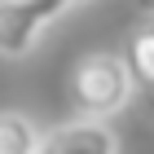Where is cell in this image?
Masks as SVG:
<instances>
[{
  "mask_svg": "<svg viewBox=\"0 0 154 154\" xmlns=\"http://www.w3.org/2000/svg\"><path fill=\"white\" fill-rule=\"evenodd\" d=\"M132 88H137V84H132V75H128V66H123L119 53H88V57L75 66V75H71L75 115L101 123V119L119 115V110L128 106Z\"/></svg>",
  "mask_w": 154,
  "mask_h": 154,
  "instance_id": "obj_1",
  "label": "cell"
},
{
  "mask_svg": "<svg viewBox=\"0 0 154 154\" xmlns=\"http://www.w3.org/2000/svg\"><path fill=\"white\" fill-rule=\"evenodd\" d=\"M62 9V0H0V57H26Z\"/></svg>",
  "mask_w": 154,
  "mask_h": 154,
  "instance_id": "obj_2",
  "label": "cell"
},
{
  "mask_svg": "<svg viewBox=\"0 0 154 154\" xmlns=\"http://www.w3.org/2000/svg\"><path fill=\"white\" fill-rule=\"evenodd\" d=\"M40 154H119V141L106 123H93V119H75L66 128L48 132L44 150Z\"/></svg>",
  "mask_w": 154,
  "mask_h": 154,
  "instance_id": "obj_3",
  "label": "cell"
},
{
  "mask_svg": "<svg viewBox=\"0 0 154 154\" xmlns=\"http://www.w3.org/2000/svg\"><path fill=\"white\" fill-rule=\"evenodd\" d=\"M44 132L22 110H0V154H40Z\"/></svg>",
  "mask_w": 154,
  "mask_h": 154,
  "instance_id": "obj_4",
  "label": "cell"
},
{
  "mask_svg": "<svg viewBox=\"0 0 154 154\" xmlns=\"http://www.w3.org/2000/svg\"><path fill=\"white\" fill-rule=\"evenodd\" d=\"M119 57H123V66H128L132 84L154 88V18H150V22H141V26L128 35V44H123Z\"/></svg>",
  "mask_w": 154,
  "mask_h": 154,
  "instance_id": "obj_5",
  "label": "cell"
},
{
  "mask_svg": "<svg viewBox=\"0 0 154 154\" xmlns=\"http://www.w3.org/2000/svg\"><path fill=\"white\" fill-rule=\"evenodd\" d=\"M137 9H141V13H150V18H154V0H137Z\"/></svg>",
  "mask_w": 154,
  "mask_h": 154,
  "instance_id": "obj_6",
  "label": "cell"
},
{
  "mask_svg": "<svg viewBox=\"0 0 154 154\" xmlns=\"http://www.w3.org/2000/svg\"><path fill=\"white\" fill-rule=\"evenodd\" d=\"M62 5H84V0H62Z\"/></svg>",
  "mask_w": 154,
  "mask_h": 154,
  "instance_id": "obj_7",
  "label": "cell"
}]
</instances>
